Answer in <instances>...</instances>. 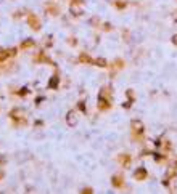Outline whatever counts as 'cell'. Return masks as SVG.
Returning <instances> with one entry per match:
<instances>
[{
    "label": "cell",
    "instance_id": "cell-1",
    "mask_svg": "<svg viewBox=\"0 0 177 194\" xmlns=\"http://www.w3.org/2000/svg\"><path fill=\"white\" fill-rule=\"evenodd\" d=\"M68 124L69 125H76L77 124V117L74 116V112H69L68 114Z\"/></svg>",
    "mask_w": 177,
    "mask_h": 194
},
{
    "label": "cell",
    "instance_id": "cell-2",
    "mask_svg": "<svg viewBox=\"0 0 177 194\" xmlns=\"http://www.w3.org/2000/svg\"><path fill=\"white\" fill-rule=\"evenodd\" d=\"M71 11H73L74 13V15H81V6L79 5H77V3H73V5H71Z\"/></svg>",
    "mask_w": 177,
    "mask_h": 194
},
{
    "label": "cell",
    "instance_id": "cell-3",
    "mask_svg": "<svg viewBox=\"0 0 177 194\" xmlns=\"http://www.w3.org/2000/svg\"><path fill=\"white\" fill-rule=\"evenodd\" d=\"M8 55H13V52H6V50H3V48H0V61H3V60H6V56Z\"/></svg>",
    "mask_w": 177,
    "mask_h": 194
},
{
    "label": "cell",
    "instance_id": "cell-4",
    "mask_svg": "<svg viewBox=\"0 0 177 194\" xmlns=\"http://www.w3.org/2000/svg\"><path fill=\"white\" fill-rule=\"evenodd\" d=\"M56 83H58V77H53L52 80H50V88H55Z\"/></svg>",
    "mask_w": 177,
    "mask_h": 194
},
{
    "label": "cell",
    "instance_id": "cell-5",
    "mask_svg": "<svg viewBox=\"0 0 177 194\" xmlns=\"http://www.w3.org/2000/svg\"><path fill=\"white\" fill-rule=\"evenodd\" d=\"M29 45H32V40H26L23 44V47H29Z\"/></svg>",
    "mask_w": 177,
    "mask_h": 194
},
{
    "label": "cell",
    "instance_id": "cell-6",
    "mask_svg": "<svg viewBox=\"0 0 177 194\" xmlns=\"http://www.w3.org/2000/svg\"><path fill=\"white\" fill-rule=\"evenodd\" d=\"M172 42H174V44H177V35H175V37L172 39Z\"/></svg>",
    "mask_w": 177,
    "mask_h": 194
}]
</instances>
